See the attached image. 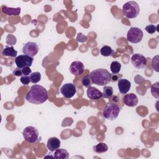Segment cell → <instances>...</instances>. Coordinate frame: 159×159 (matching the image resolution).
Instances as JSON below:
<instances>
[{
    "label": "cell",
    "mask_w": 159,
    "mask_h": 159,
    "mask_svg": "<svg viewBox=\"0 0 159 159\" xmlns=\"http://www.w3.org/2000/svg\"><path fill=\"white\" fill-rule=\"evenodd\" d=\"M61 142L57 137H53L48 139L47 143V147L50 152H54L57 148H60Z\"/></svg>",
    "instance_id": "9a60e30c"
},
{
    "label": "cell",
    "mask_w": 159,
    "mask_h": 159,
    "mask_svg": "<svg viewBox=\"0 0 159 159\" xmlns=\"http://www.w3.org/2000/svg\"><path fill=\"white\" fill-rule=\"evenodd\" d=\"M159 82H156L155 83H153L152 86H151V93L152 94V96L157 98L158 99L159 98V93H158V90H159Z\"/></svg>",
    "instance_id": "603a6c76"
},
{
    "label": "cell",
    "mask_w": 159,
    "mask_h": 159,
    "mask_svg": "<svg viewBox=\"0 0 159 159\" xmlns=\"http://www.w3.org/2000/svg\"><path fill=\"white\" fill-rule=\"evenodd\" d=\"M118 88L120 93L127 94V93L130 90L131 87V83L127 79L121 78L119 80L117 83Z\"/></svg>",
    "instance_id": "5bb4252c"
},
{
    "label": "cell",
    "mask_w": 159,
    "mask_h": 159,
    "mask_svg": "<svg viewBox=\"0 0 159 159\" xmlns=\"http://www.w3.org/2000/svg\"><path fill=\"white\" fill-rule=\"evenodd\" d=\"M34 61L33 57L28 56L27 55H20L16 57L15 63L17 68H23L25 66H30L32 65Z\"/></svg>",
    "instance_id": "52a82bcc"
},
{
    "label": "cell",
    "mask_w": 159,
    "mask_h": 159,
    "mask_svg": "<svg viewBox=\"0 0 159 159\" xmlns=\"http://www.w3.org/2000/svg\"><path fill=\"white\" fill-rule=\"evenodd\" d=\"M12 74H13L14 75H15V76H22V69L17 68L14 71H13Z\"/></svg>",
    "instance_id": "4dcf8cb0"
},
{
    "label": "cell",
    "mask_w": 159,
    "mask_h": 159,
    "mask_svg": "<svg viewBox=\"0 0 159 159\" xmlns=\"http://www.w3.org/2000/svg\"><path fill=\"white\" fill-rule=\"evenodd\" d=\"M22 75L24 76H29L32 73V70L30 68V66H25L22 68Z\"/></svg>",
    "instance_id": "f1b7e54d"
},
{
    "label": "cell",
    "mask_w": 159,
    "mask_h": 159,
    "mask_svg": "<svg viewBox=\"0 0 159 159\" xmlns=\"http://www.w3.org/2000/svg\"><path fill=\"white\" fill-rule=\"evenodd\" d=\"M111 80L112 81H116L117 80V76H114L113 77H112V76H111Z\"/></svg>",
    "instance_id": "1f68e13d"
},
{
    "label": "cell",
    "mask_w": 159,
    "mask_h": 159,
    "mask_svg": "<svg viewBox=\"0 0 159 159\" xmlns=\"http://www.w3.org/2000/svg\"><path fill=\"white\" fill-rule=\"evenodd\" d=\"M39 52V47L35 42H29L24 44L22 48V52L24 55H27L31 57H34Z\"/></svg>",
    "instance_id": "30bf717a"
},
{
    "label": "cell",
    "mask_w": 159,
    "mask_h": 159,
    "mask_svg": "<svg viewBox=\"0 0 159 159\" xmlns=\"http://www.w3.org/2000/svg\"><path fill=\"white\" fill-rule=\"evenodd\" d=\"M17 52L14 49L13 46L8 47L7 46L4 48L2 52V55L3 56H7L10 57H16L17 56Z\"/></svg>",
    "instance_id": "ac0fdd59"
},
{
    "label": "cell",
    "mask_w": 159,
    "mask_h": 159,
    "mask_svg": "<svg viewBox=\"0 0 159 159\" xmlns=\"http://www.w3.org/2000/svg\"><path fill=\"white\" fill-rule=\"evenodd\" d=\"M60 93L65 98H71L76 94V88L73 83H65L61 87Z\"/></svg>",
    "instance_id": "9c48e42d"
},
{
    "label": "cell",
    "mask_w": 159,
    "mask_h": 159,
    "mask_svg": "<svg viewBox=\"0 0 159 159\" xmlns=\"http://www.w3.org/2000/svg\"><path fill=\"white\" fill-rule=\"evenodd\" d=\"M89 76L93 83L99 86H105L111 81V74L104 68H98L92 71Z\"/></svg>",
    "instance_id": "7a4b0ae2"
},
{
    "label": "cell",
    "mask_w": 159,
    "mask_h": 159,
    "mask_svg": "<svg viewBox=\"0 0 159 159\" xmlns=\"http://www.w3.org/2000/svg\"><path fill=\"white\" fill-rule=\"evenodd\" d=\"M121 107L116 103L108 102L104 107L102 114L104 118L108 120H113L117 119Z\"/></svg>",
    "instance_id": "277c9868"
},
{
    "label": "cell",
    "mask_w": 159,
    "mask_h": 159,
    "mask_svg": "<svg viewBox=\"0 0 159 159\" xmlns=\"http://www.w3.org/2000/svg\"><path fill=\"white\" fill-rule=\"evenodd\" d=\"M93 150L98 153H102L107 151L108 147L105 143L100 142L93 147Z\"/></svg>",
    "instance_id": "d6986e66"
},
{
    "label": "cell",
    "mask_w": 159,
    "mask_h": 159,
    "mask_svg": "<svg viewBox=\"0 0 159 159\" xmlns=\"http://www.w3.org/2000/svg\"><path fill=\"white\" fill-rule=\"evenodd\" d=\"M102 97L104 98H110L113 95V88L111 86H104L103 88Z\"/></svg>",
    "instance_id": "7402d4cb"
},
{
    "label": "cell",
    "mask_w": 159,
    "mask_h": 159,
    "mask_svg": "<svg viewBox=\"0 0 159 159\" xmlns=\"http://www.w3.org/2000/svg\"><path fill=\"white\" fill-rule=\"evenodd\" d=\"M122 12L124 16L128 19L135 18L140 12L139 5L135 1H128L123 5Z\"/></svg>",
    "instance_id": "3957f363"
},
{
    "label": "cell",
    "mask_w": 159,
    "mask_h": 159,
    "mask_svg": "<svg viewBox=\"0 0 159 159\" xmlns=\"http://www.w3.org/2000/svg\"><path fill=\"white\" fill-rule=\"evenodd\" d=\"M100 53L101 55L104 57H109L111 56L114 53V50L110 46L104 45L100 49Z\"/></svg>",
    "instance_id": "ffe728a7"
},
{
    "label": "cell",
    "mask_w": 159,
    "mask_h": 159,
    "mask_svg": "<svg viewBox=\"0 0 159 159\" xmlns=\"http://www.w3.org/2000/svg\"><path fill=\"white\" fill-rule=\"evenodd\" d=\"M2 11L4 14L7 16H18L20 13V7H9L6 6H3L2 7Z\"/></svg>",
    "instance_id": "2e32d148"
},
{
    "label": "cell",
    "mask_w": 159,
    "mask_h": 159,
    "mask_svg": "<svg viewBox=\"0 0 159 159\" xmlns=\"http://www.w3.org/2000/svg\"><path fill=\"white\" fill-rule=\"evenodd\" d=\"M131 63L135 68L142 69L146 67L147 59L140 53H135L131 57Z\"/></svg>",
    "instance_id": "ba28073f"
},
{
    "label": "cell",
    "mask_w": 159,
    "mask_h": 159,
    "mask_svg": "<svg viewBox=\"0 0 159 159\" xmlns=\"http://www.w3.org/2000/svg\"><path fill=\"white\" fill-rule=\"evenodd\" d=\"M84 71V65L81 61H75L71 63L70 66V71L75 76H79L83 74Z\"/></svg>",
    "instance_id": "8fae6325"
},
{
    "label": "cell",
    "mask_w": 159,
    "mask_h": 159,
    "mask_svg": "<svg viewBox=\"0 0 159 159\" xmlns=\"http://www.w3.org/2000/svg\"><path fill=\"white\" fill-rule=\"evenodd\" d=\"M158 55H156L153 58L152 61V68L157 71L158 72Z\"/></svg>",
    "instance_id": "484cf974"
},
{
    "label": "cell",
    "mask_w": 159,
    "mask_h": 159,
    "mask_svg": "<svg viewBox=\"0 0 159 159\" xmlns=\"http://www.w3.org/2000/svg\"><path fill=\"white\" fill-rule=\"evenodd\" d=\"M77 39L78 42H83L84 41H86L87 40V37L84 35H83L81 33H79L78 34V37H77Z\"/></svg>",
    "instance_id": "f546056e"
},
{
    "label": "cell",
    "mask_w": 159,
    "mask_h": 159,
    "mask_svg": "<svg viewBox=\"0 0 159 159\" xmlns=\"http://www.w3.org/2000/svg\"><path fill=\"white\" fill-rule=\"evenodd\" d=\"M81 83H82L83 86L87 88L91 86V85L93 84L89 75H86L84 77H83L82 80H81Z\"/></svg>",
    "instance_id": "d4e9b609"
},
{
    "label": "cell",
    "mask_w": 159,
    "mask_h": 159,
    "mask_svg": "<svg viewBox=\"0 0 159 159\" xmlns=\"http://www.w3.org/2000/svg\"><path fill=\"white\" fill-rule=\"evenodd\" d=\"M111 71L113 74H117L121 69V64L117 61H114L111 63L110 66Z\"/></svg>",
    "instance_id": "44dd1931"
},
{
    "label": "cell",
    "mask_w": 159,
    "mask_h": 159,
    "mask_svg": "<svg viewBox=\"0 0 159 159\" xmlns=\"http://www.w3.org/2000/svg\"><path fill=\"white\" fill-rule=\"evenodd\" d=\"M53 157L56 159H68L69 153L65 149L58 148L55 150Z\"/></svg>",
    "instance_id": "e0dca14e"
},
{
    "label": "cell",
    "mask_w": 159,
    "mask_h": 159,
    "mask_svg": "<svg viewBox=\"0 0 159 159\" xmlns=\"http://www.w3.org/2000/svg\"><path fill=\"white\" fill-rule=\"evenodd\" d=\"M88 97L91 100H98L102 97V93L100 90L94 86H90L88 88L87 91Z\"/></svg>",
    "instance_id": "4fadbf2b"
},
{
    "label": "cell",
    "mask_w": 159,
    "mask_h": 159,
    "mask_svg": "<svg viewBox=\"0 0 159 159\" xmlns=\"http://www.w3.org/2000/svg\"><path fill=\"white\" fill-rule=\"evenodd\" d=\"M47 89L39 84H34L25 96V99L34 104H41L48 99Z\"/></svg>",
    "instance_id": "6da1fadb"
},
{
    "label": "cell",
    "mask_w": 159,
    "mask_h": 159,
    "mask_svg": "<svg viewBox=\"0 0 159 159\" xmlns=\"http://www.w3.org/2000/svg\"><path fill=\"white\" fill-rule=\"evenodd\" d=\"M145 29L150 34H153L157 31V26H155L153 24H150V25H148L147 26H146Z\"/></svg>",
    "instance_id": "4316f807"
},
{
    "label": "cell",
    "mask_w": 159,
    "mask_h": 159,
    "mask_svg": "<svg viewBox=\"0 0 159 159\" xmlns=\"http://www.w3.org/2000/svg\"><path fill=\"white\" fill-rule=\"evenodd\" d=\"M22 135L25 140L29 143H35L39 138V131L34 126L26 127L22 132Z\"/></svg>",
    "instance_id": "8992f818"
},
{
    "label": "cell",
    "mask_w": 159,
    "mask_h": 159,
    "mask_svg": "<svg viewBox=\"0 0 159 159\" xmlns=\"http://www.w3.org/2000/svg\"><path fill=\"white\" fill-rule=\"evenodd\" d=\"M29 77L30 80V82H32L34 84H35L39 82L40 80H41V74L39 72L36 71L34 73H32L30 75Z\"/></svg>",
    "instance_id": "cb8c5ba5"
},
{
    "label": "cell",
    "mask_w": 159,
    "mask_h": 159,
    "mask_svg": "<svg viewBox=\"0 0 159 159\" xmlns=\"http://www.w3.org/2000/svg\"><path fill=\"white\" fill-rule=\"evenodd\" d=\"M143 37L142 30L137 27H131L127 31V39L129 42L137 43L141 42Z\"/></svg>",
    "instance_id": "5b68a950"
},
{
    "label": "cell",
    "mask_w": 159,
    "mask_h": 159,
    "mask_svg": "<svg viewBox=\"0 0 159 159\" xmlns=\"http://www.w3.org/2000/svg\"><path fill=\"white\" fill-rule=\"evenodd\" d=\"M138 98L137 95L134 93H129L127 94L124 96L123 98V102L124 103L129 107H132L138 104Z\"/></svg>",
    "instance_id": "7c38bea8"
},
{
    "label": "cell",
    "mask_w": 159,
    "mask_h": 159,
    "mask_svg": "<svg viewBox=\"0 0 159 159\" xmlns=\"http://www.w3.org/2000/svg\"><path fill=\"white\" fill-rule=\"evenodd\" d=\"M20 82L24 84V85H27L29 84V83L30 82V77L28 76H22L20 77Z\"/></svg>",
    "instance_id": "83f0119b"
}]
</instances>
